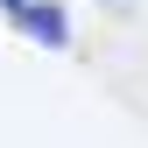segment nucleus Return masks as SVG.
I'll use <instances>...</instances> for the list:
<instances>
[{"mask_svg": "<svg viewBox=\"0 0 148 148\" xmlns=\"http://www.w3.org/2000/svg\"><path fill=\"white\" fill-rule=\"evenodd\" d=\"M7 14H14V21H21V28L35 35V42H49V49H57L64 35H71V28H64V7H57V0H21V7H7Z\"/></svg>", "mask_w": 148, "mask_h": 148, "instance_id": "1", "label": "nucleus"}, {"mask_svg": "<svg viewBox=\"0 0 148 148\" xmlns=\"http://www.w3.org/2000/svg\"><path fill=\"white\" fill-rule=\"evenodd\" d=\"M0 7H21V0H0Z\"/></svg>", "mask_w": 148, "mask_h": 148, "instance_id": "2", "label": "nucleus"}]
</instances>
